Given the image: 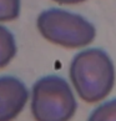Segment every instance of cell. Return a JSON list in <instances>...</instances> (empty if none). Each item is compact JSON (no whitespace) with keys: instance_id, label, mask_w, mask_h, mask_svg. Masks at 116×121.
Listing matches in <instances>:
<instances>
[{"instance_id":"obj_1","label":"cell","mask_w":116,"mask_h":121,"mask_svg":"<svg viewBox=\"0 0 116 121\" xmlns=\"http://www.w3.org/2000/svg\"><path fill=\"white\" fill-rule=\"evenodd\" d=\"M69 76L79 97L87 104L105 100L112 91L116 79L110 55L99 48L77 52L70 62Z\"/></svg>"},{"instance_id":"obj_2","label":"cell","mask_w":116,"mask_h":121,"mask_svg":"<svg viewBox=\"0 0 116 121\" xmlns=\"http://www.w3.org/2000/svg\"><path fill=\"white\" fill-rule=\"evenodd\" d=\"M36 28L45 40L65 49L86 48L96 38V28L91 21L80 14L59 8L40 13Z\"/></svg>"},{"instance_id":"obj_3","label":"cell","mask_w":116,"mask_h":121,"mask_svg":"<svg viewBox=\"0 0 116 121\" xmlns=\"http://www.w3.org/2000/svg\"><path fill=\"white\" fill-rule=\"evenodd\" d=\"M30 110L35 121H70L77 110V102L64 78L46 75L33 85Z\"/></svg>"},{"instance_id":"obj_4","label":"cell","mask_w":116,"mask_h":121,"mask_svg":"<svg viewBox=\"0 0 116 121\" xmlns=\"http://www.w3.org/2000/svg\"><path fill=\"white\" fill-rule=\"evenodd\" d=\"M30 97L26 85L10 75L0 76V121H13L21 114Z\"/></svg>"},{"instance_id":"obj_5","label":"cell","mask_w":116,"mask_h":121,"mask_svg":"<svg viewBox=\"0 0 116 121\" xmlns=\"http://www.w3.org/2000/svg\"><path fill=\"white\" fill-rule=\"evenodd\" d=\"M17 51L14 34L6 26L0 24V69H4L11 62Z\"/></svg>"},{"instance_id":"obj_6","label":"cell","mask_w":116,"mask_h":121,"mask_svg":"<svg viewBox=\"0 0 116 121\" xmlns=\"http://www.w3.org/2000/svg\"><path fill=\"white\" fill-rule=\"evenodd\" d=\"M87 121H116V97L96 106L89 115Z\"/></svg>"},{"instance_id":"obj_7","label":"cell","mask_w":116,"mask_h":121,"mask_svg":"<svg viewBox=\"0 0 116 121\" xmlns=\"http://www.w3.org/2000/svg\"><path fill=\"white\" fill-rule=\"evenodd\" d=\"M20 0H0V23L17 19L20 15Z\"/></svg>"},{"instance_id":"obj_8","label":"cell","mask_w":116,"mask_h":121,"mask_svg":"<svg viewBox=\"0 0 116 121\" xmlns=\"http://www.w3.org/2000/svg\"><path fill=\"white\" fill-rule=\"evenodd\" d=\"M57 4H61V5H74V4H80L82 1H86V0H52Z\"/></svg>"}]
</instances>
